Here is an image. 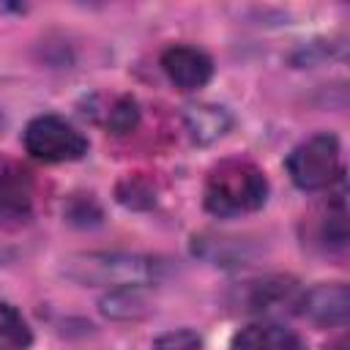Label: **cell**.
<instances>
[{
    "mask_svg": "<svg viewBox=\"0 0 350 350\" xmlns=\"http://www.w3.org/2000/svg\"><path fill=\"white\" fill-rule=\"evenodd\" d=\"M232 350H306L304 339L279 323H252L232 336Z\"/></svg>",
    "mask_w": 350,
    "mask_h": 350,
    "instance_id": "obj_7",
    "label": "cell"
},
{
    "mask_svg": "<svg viewBox=\"0 0 350 350\" xmlns=\"http://www.w3.org/2000/svg\"><path fill=\"white\" fill-rule=\"evenodd\" d=\"M287 172L304 191H317L339 178V142L334 134H314L287 156Z\"/></svg>",
    "mask_w": 350,
    "mask_h": 350,
    "instance_id": "obj_3",
    "label": "cell"
},
{
    "mask_svg": "<svg viewBox=\"0 0 350 350\" xmlns=\"http://www.w3.org/2000/svg\"><path fill=\"white\" fill-rule=\"evenodd\" d=\"M137 120H139L137 101L129 98V96L118 98V104H115L112 112H109V129H112L115 134H129V131L137 126Z\"/></svg>",
    "mask_w": 350,
    "mask_h": 350,
    "instance_id": "obj_13",
    "label": "cell"
},
{
    "mask_svg": "<svg viewBox=\"0 0 350 350\" xmlns=\"http://www.w3.org/2000/svg\"><path fill=\"white\" fill-rule=\"evenodd\" d=\"M118 197H120V202H126V205H134V208H148V205H153V194H150V189L148 186H142L139 180H123L120 183V189H118Z\"/></svg>",
    "mask_w": 350,
    "mask_h": 350,
    "instance_id": "obj_15",
    "label": "cell"
},
{
    "mask_svg": "<svg viewBox=\"0 0 350 350\" xmlns=\"http://www.w3.org/2000/svg\"><path fill=\"white\" fill-rule=\"evenodd\" d=\"M150 309V301L142 290V284H123V287H112L109 295L101 298V312L107 317L115 320H131L139 317Z\"/></svg>",
    "mask_w": 350,
    "mask_h": 350,
    "instance_id": "obj_10",
    "label": "cell"
},
{
    "mask_svg": "<svg viewBox=\"0 0 350 350\" xmlns=\"http://www.w3.org/2000/svg\"><path fill=\"white\" fill-rule=\"evenodd\" d=\"M268 197L265 175L241 159L221 161L211 170L205 183V208L213 216H238L262 208Z\"/></svg>",
    "mask_w": 350,
    "mask_h": 350,
    "instance_id": "obj_1",
    "label": "cell"
},
{
    "mask_svg": "<svg viewBox=\"0 0 350 350\" xmlns=\"http://www.w3.org/2000/svg\"><path fill=\"white\" fill-rule=\"evenodd\" d=\"M295 293L290 279H265V282H254L252 295H249V309L257 312H268L273 306H282L284 301H290Z\"/></svg>",
    "mask_w": 350,
    "mask_h": 350,
    "instance_id": "obj_12",
    "label": "cell"
},
{
    "mask_svg": "<svg viewBox=\"0 0 350 350\" xmlns=\"http://www.w3.org/2000/svg\"><path fill=\"white\" fill-rule=\"evenodd\" d=\"M298 312L317 325H345L350 314V293L345 282H323L298 298Z\"/></svg>",
    "mask_w": 350,
    "mask_h": 350,
    "instance_id": "obj_5",
    "label": "cell"
},
{
    "mask_svg": "<svg viewBox=\"0 0 350 350\" xmlns=\"http://www.w3.org/2000/svg\"><path fill=\"white\" fill-rule=\"evenodd\" d=\"M33 334L19 309L0 301V350H25Z\"/></svg>",
    "mask_w": 350,
    "mask_h": 350,
    "instance_id": "obj_11",
    "label": "cell"
},
{
    "mask_svg": "<svg viewBox=\"0 0 350 350\" xmlns=\"http://www.w3.org/2000/svg\"><path fill=\"white\" fill-rule=\"evenodd\" d=\"M331 350H347V339H345V336H339V339L334 342V347H331Z\"/></svg>",
    "mask_w": 350,
    "mask_h": 350,
    "instance_id": "obj_17",
    "label": "cell"
},
{
    "mask_svg": "<svg viewBox=\"0 0 350 350\" xmlns=\"http://www.w3.org/2000/svg\"><path fill=\"white\" fill-rule=\"evenodd\" d=\"M323 238L331 249H342L345 241H347V221H345V205L342 200L336 202L334 211H328L325 221H323Z\"/></svg>",
    "mask_w": 350,
    "mask_h": 350,
    "instance_id": "obj_14",
    "label": "cell"
},
{
    "mask_svg": "<svg viewBox=\"0 0 350 350\" xmlns=\"http://www.w3.org/2000/svg\"><path fill=\"white\" fill-rule=\"evenodd\" d=\"M33 208V178L27 170L8 164L0 170V216L25 219Z\"/></svg>",
    "mask_w": 350,
    "mask_h": 350,
    "instance_id": "obj_8",
    "label": "cell"
},
{
    "mask_svg": "<svg viewBox=\"0 0 350 350\" xmlns=\"http://www.w3.org/2000/svg\"><path fill=\"white\" fill-rule=\"evenodd\" d=\"M161 68L164 74L170 77V82L180 90H197L202 88L211 74H213V63L211 57L197 49V46H186V44H178V46H170L164 49L161 55Z\"/></svg>",
    "mask_w": 350,
    "mask_h": 350,
    "instance_id": "obj_6",
    "label": "cell"
},
{
    "mask_svg": "<svg viewBox=\"0 0 350 350\" xmlns=\"http://www.w3.org/2000/svg\"><path fill=\"white\" fill-rule=\"evenodd\" d=\"M66 273L79 284H148L164 273V262L145 254H123V252H93L71 257Z\"/></svg>",
    "mask_w": 350,
    "mask_h": 350,
    "instance_id": "obj_2",
    "label": "cell"
},
{
    "mask_svg": "<svg viewBox=\"0 0 350 350\" xmlns=\"http://www.w3.org/2000/svg\"><path fill=\"white\" fill-rule=\"evenodd\" d=\"M197 347H200V336L189 328L170 331L156 339V350H197Z\"/></svg>",
    "mask_w": 350,
    "mask_h": 350,
    "instance_id": "obj_16",
    "label": "cell"
},
{
    "mask_svg": "<svg viewBox=\"0 0 350 350\" xmlns=\"http://www.w3.org/2000/svg\"><path fill=\"white\" fill-rule=\"evenodd\" d=\"M186 120V131L194 142L200 145H208L213 139H219L227 129H230V115L224 107H216V104H194L186 109L183 115Z\"/></svg>",
    "mask_w": 350,
    "mask_h": 350,
    "instance_id": "obj_9",
    "label": "cell"
},
{
    "mask_svg": "<svg viewBox=\"0 0 350 350\" xmlns=\"http://www.w3.org/2000/svg\"><path fill=\"white\" fill-rule=\"evenodd\" d=\"M25 148L30 156L57 164V161H74L88 153V139L63 118L57 115H41L27 123L25 129Z\"/></svg>",
    "mask_w": 350,
    "mask_h": 350,
    "instance_id": "obj_4",
    "label": "cell"
}]
</instances>
